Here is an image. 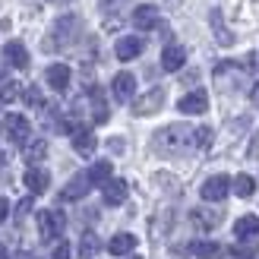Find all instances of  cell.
<instances>
[{"mask_svg": "<svg viewBox=\"0 0 259 259\" xmlns=\"http://www.w3.org/2000/svg\"><path fill=\"white\" fill-rule=\"evenodd\" d=\"M158 22H161V16H158V7H152V4H142V7H136V10H133V25H136V29L149 32V29H155Z\"/></svg>", "mask_w": 259, "mask_h": 259, "instance_id": "cell-7", "label": "cell"}, {"mask_svg": "<svg viewBox=\"0 0 259 259\" xmlns=\"http://www.w3.org/2000/svg\"><path fill=\"white\" fill-rule=\"evenodd\" d=\"M73 32H79V19H76V16H63L54 25V35H60V45H70L73 41Z\"/></svg>", "mask_w": 259, "mask_h": 259, "instance_id": "cell-17", "label": "cell"}, {"mask_svg": "<svg viewBox=\"0 0 259 259\" xmlns=\"http://www.w3.org/2000/svg\"><path fill=\"white\" fill-rule=\"evenodd\" d=\"M231 187H234V193H237L240 199H250L253 193H256V180L250 174H237L234 180H231Z\"/></svg>", "mask_w": 259, "mask_h": 259, "instance_id": "cell-22", "label": "cell"}, {"mask_svg": "<svg viewBox=\"0 0 259 259\" xmlns=\"http://www.w3.org/2000/svg\"><path fill=\"white\" fill-rule=\"evenodd\" d=\"M253 105H256V108H259V82H256V85H253Z\"/></svg>", "mask_w": 259, "mask_h": 259, "instance_id": "cell-35", "label": "cell"}, {"mask_svg": "<svg viewBox=\"0 0 259 259\" xmlns=\"http://www.w3.org/2000/svg\"><path fill=\"white\" fill-rule=\"evenodd\" d=\"M73 149L89 158V155H92V152L98 149V139H95V133H92V130H82V126H79V130L73 133Z\"/></svg>", "mask_w": 259, "mask_h": 259, "instance_id": "cell-13", "label": "cell"}, {"mask_svg": "<svg viewBox=\"0 0 259 259\" xmlns=\"http://www.w3.org/2000/svg\"><path fill=\"white\" fill-rule=\"evenodd\" d=\"M196 146V130H190L184 123H171L155 133V149H158L161 155H180Z\"/></svg>", "mask_w": 259, "mask_h": 259, "instance_id": "cell-1", "label": "cell"}, {"mask_svg": "<svg viewBox=\"0 0 259 259\" xmlns=\"http://www.w3.org/2000/svg\"><path fill=\"white\" fill-rule=\"evenodd\" d=\"M250 158H256V155H259V133H253V142H250Z\"/></svg>", "mask_w": 259, "mask_h": 259, "instance_id": "cell-34", "label": "cell"}, {"mask_svg": "<svg viewBox=\"0 0 259 259\" xmlns=\"http://www.w3.org/2000/svg\"><path fill=\"white\" fill-rule=\"evenodd\" d=\"M196 146H199V149H209V146H212V130H209V126H199V130H196Z\"/></svg>", "mask_w": 259, "mask_h": 259, "instance_id": "cell-30", "label": "cell"}, {"mask_svg": "<svg viewBox=\"0 0 259 259\" xmlns=\"http://www.w3.org/2000/svg\"><path fill=\"white\" fill-rule=\"evenodd\" d=\"M51 259H70V247H67V243H60V247L54 250V256H51Z\"/></svg>", "mask_w": 259, "mask_h": 259, "instance_id": "cell-32", "label": "cell"}, {"mask_svg": "<svg viewBox=\"0 0 259 259\" xmlns=\"http://www.w3.org/2000/svg\"><path fill=\"white\" fill-rule=\"evenodd\" d=\"M231 253H234L237 259H253V256L259 253V247H256V243H247V247H243V243H234V247H231Z\"/></svg>", "mask_w": 259, "mask_h": 259, "instance_id": "cell-28", "label": "cell"}, {"mask_svg": "<svg viewBox=\"0 0 259 259\" xmlns=\"http://www.w3.org/2000/svg\"><path fill=\"white\" fill-rule=\"evenodd\" d=\"M190 253L199 256V259H218L222 247H218L215 240H193V243H190Z\"/></svg>", "mask_w": 259, "mask_h": 259, "instance_id": "cell-19", "label": "cell"}, {"mask_svg": "<svg viewBox=\"0 0 259 259\" xmlns=\"http://www.w3.org/2000/svg\"><path fill=\"white\" fill-rule=\"evenodd\" d=\"M164 98H167V92H164L161 85H155V89H149V92H142V95L133 101V114H136V117H149V114L161 111Z\"/></svg>", "mask_w": 259, "mask_h": 259, "instance_id": "cell-2", "label": "cell"}, {"mask_svg": "<svg viewBox=\"0 0 259 259\" xmlns=\"http://www.w3.org/2000/svg\"><path fill=\"white\" fill-rule=\"evenodd\" d=\"M130 259H142V256H130Z\"/></svg>", "mask_w": 259, "mask_h": 259, "instance_id": "cell-37", "label": "cell"}, {"mask_svg": "<svg viewBox=\"0 0 259 259\" xmlns=\"http://www.w3.org/2000/svg\"><path fill=\"white\" fill-rule=\"evenodd\" d=\"M10 215V199H4L0 196V225H4V218Z\"/></svg>", "mask_w": 259, "mask_h": 259, "instance_id": "cell-33", "label": "cell"}, {"mask_svg": "<svg viewBox=\"0 0 259 259\" xmlns=\"http://www.w3.org/2000/svg\"><path fill=\"white\" fill-rule=\"evenodd\" d=\"M111 171H114L111 161H95L92 167H89V180H92V187H105L108 180H114Z\"/></svg>", "mask_w": 259, "mask_h": 259, "instance_id": "cell-18", "label": "cell"}, {"mask_svg": "<svg viewBox=\"0 0 259 259\" xmlns=\"http://www.w3.org/2000/svg\"><path fill=\"white\" fill-rule=\"evenodd\" d=\"M22 98H25V105H29V108H41V105H45L41 89H38V85H29V89L22 92Z\"/></svg>", "mask_w": 259, "mask_h": 259, "instance_id": "cell-27", "label": "cell"}, {"mask_svg": "<svg viewBox=\"0 0 259 259\" xmlns=\"http://www.w3.org/2000/svg\"><path fill=\"white\" fill-rule=\"evenodd\" d=\"M89 187H92V180H89V174H76L67 187H63V193H60V199H82L85 193H89Z\"/></svg>", "mask_w": 259, "mask_h": 259, "instance_id": "cell-14", "label": "cell"}, {"mask_svg": "<svg viewBox=\"0 0 259 259\" xmlns=\"http://www.w3.org/2000/svg\"><path fill=\"white\" fill-rule=\"evenodd\" d=\"M0 259H10V253H7V250H4V247H0Z\"/></svg>", "mask_w": 259, "mask_h": 259, "instance_id": "cell-36", "label": "cell"}, {"mask_svg": "<svg viewBox=\"0 0 259 259\" xmlns=\"http://www.w3.org/2000/svg\"><path fill=\"white\" fill-rule=\"evenodd\" d=\"M29 212H32V196H29V199H22V202L16 205V215H19V218H22V215H29Z\"/></svg>", "mask_w": 259, "mask_h": 259, "instance_id": "cell-31", "label": "cell"}, {"mask_svg": "<svg viewBox=\"0 0 259 259\" xmlns=\"http://www.w3.org/2000/svg\"><path fill=\"white\" fill-rule=\"evenodd\" d=\"M4 57H7L16 70H25V67H29V51H25L22 41H7V45H4Z\"/></svg>", "mask_w": 259, "mask_h": 259, "instance_id": "cell-12", "label": "cell"}, {"mask_svg": "<svg viewBox=\"0 0 259 259\" xmlns=\"http://www.w3.org/2000/svg\"><path fill=\"white\" fill-rule=\"evenodd\" d=\"M234 234H237V237H253V234H259V218H256V215L237 218V222H234Z\"/></svg>", "mask_w": 259, "mask_h": 259, "instance_id": "cell-23", "label": "cell"}, {"mask_svg": "<svg viewBox=\"0 0 259 259\" xmlns=\"http://www.w3.org/2000/svg\"><path fill=\"white\" fill-rule=\"evenodd\" d=\"M45 79H48V85L54 89V92H67V85H70V67H67V63H51L48 73H45Z\"/></svg>", "mask_w": 259, "mask_h": 259, "instance_id": "cell-9", "label": "cell"}, {"mask_svg": "<svg viewBox=\"0 0 259 259\" xmlns=\"http://www.w3.org/2000/svg\"><path fill=\"white\" fill-rule=\"evenodd\" d=\"M111 92L117 101H130L136 95V76L133 73H117L114 76V82H111Z\"/></svg>", "mask_w": 259, "mask_h": 259, "instance_id": "cell-6", "label": "cell"}, {"mask_svg": "<svg viewBox=\"0 0 259 259\" xmlns=\"http://www.w3.org/2000/svg\"><path fill=\"white\" fill-rule=\"evenodd\" d=\"M126 199V184L123 180H108L105 184V202L108 205H120Z\"/></svg>", "mask_w": 259, "mask_h": 259, "instance_id": "cell-20", "label": "cell"}, {"mask_svg": "<svg viewBox=\"0 0 259 259\" xmlns=\"http://www.w3.org/2000/svg\"><path fill=\"white\" fill-rule=\"evenodd\" d=\"M187 63V51L180 48V45H167L164 51H161V70H167V73H177L180 67Z\"/></svg>", "mask_w": 259, "mask_h": 259, "instance_id": "cell-10", "label": "cell"}, {"mask_svg": "<svg viewBox=\"0 0 259 259\" xmlns=\"http://www.w3.org/2000/svg\"><path fill=\"white\" fill-rule=\"evenodd\" d=\"M108 250H111V256H126V253L136 250V237L133 234H114L111 243H108Z\"/></svg>", "mask_w": 259, "mask_h": 259, "instance_id": "cell-16", "label": "cell"}, {"mask_svg": "<svg viewBox=\"0 0 259 259\" xmlns=\"http://www.w3.org/2000/svg\"><path fill=\"white\" fill-rule=\"evenodd\" d=\"M202 199L205 202H222L228 193H231V177H225V174H215V177H209L202 184Z\"/></svg>", "mask_w": 259, "mask_h": 259, "instance_id": "cell-5", "label": "cell"}, {"mask_svg": "<svg viewBox=\"0 0 259 259\" xmlns=\"http://www.w3.org/2000/svg\"><path fill=\"white\" fill-rule=\"evenodd\" d=\"M29 133H32V126H29V120H25L22 114H7L4 117V136L10 142L25 146V142H29Z\"/></svg>", "mask_w": 259, "mask_h": 259, "instance_id": "cell-3", "label": "cell"}, {"mask_svg": "<svg viewBox=\"0 0 259 259\" xmlns=\"http://www.w3.org/2000/svg\"><path fill=\"white\" fill-rule=\"evenodd\" d=\"M212 29H215V38H218V45H234V35H231L225 25H222V13H212Z\"/></svg>", "mask_w": 259, "mask_h": 259, "instance_id": "cell-25", "label": "cell"}, {"mask_svg": "<svg viewBox=\"0 0 259 259\" xmlns=\"http://www.w3.org/2000/svg\"><path fill=\"white\" fill-rule=\"evenodd\" d=\"M16 95H19V89H16V82H7L4 89H0V108H4L7 101H13V98H16Z\"/></svg>", "mask_w": 259, "mask_h": 259, "instance_id": "cell-29", "label": "cell"}, {"mask_svg": "<svg viewBox=\"0 0 259 259\" xmlns=\"http://www.w3.org/2000/svg\"><path fill=\"white\" fill-rule=\"evenodd\" d=\"M22 152H25V161H41L45 155H48V146H45L41 139H35V142H25Z\"/></svg>", "mask_w": 259, "mask_h": 259, "instance_id": "cell-26", "label": "cell"}, {"mask_svg": "<svg viewBox=\"0 0 259 259\" xmlns=\"http://www.w3.org/2000/svg\"><path fill=\"white\" fill-rule=\"evenodd\" d=\"M25 187H29V193H45L48 190V184H51V177H48V171H41V167H29V171H25Z\"/></svg>", "mask_w": 259, "mask_h": 259, "instance_id": "cell-15", "label": "cell"}, {"mask_svg": "<svg viewBox=\"0 0 259 259\" xmlns=\"http://www.w3.org/2000/svg\"><path fill=\"white\" fill-rule=\"evenodd\" d=\"M193 222H196V228H202V231H212V228H218L222 215L212 212V209H193Z\"/></svg>", "mask_w": 259, "mask_h": 259, "instance_id": "cell-21", "label": "cell"}, {"mask_svg": "<svg viewBox=\"0 0 259 259\" xmlns=\"http://www.w3.org/2000/svg\"><path fill=\"white\" fill-rule=\"evenodd\" d=\"M60 231H63V215L60 212H54V209L38 212V234H41L45 243H51L54 237H60Z\"/></svg>", "mask_w": 259, "mask_h": 259, "instance_id": "cell-4", "label": "cell"}, {"mask_svg": "<svg viewBox=\"0 0 259 259\" xmlns=\"http://www.w3.org/2000/svg\"><path fill=\"white\" fill-rule=\"evenodd\" d=\"M98 250H101V240L95 234H82V240H79V256L82 259H92Z\"/></svg>", "mask_w": 259, "mask_h": 259, "instance_id": "cell-24", "label": "cell"}, {"mask_svg": "<svg viewBox=\"0 0 259 259\" xmlns=\"http://www.w3.org/2000/svg\"><path fill=\"white\" fill-rule=\"evenodd\" d=\"M177 108L184 114H205V111H209V95H205L202 89H196V92H190V95L180 98Z\"/></svg>", "mask_w": 259, "mask_h": 259, "instance_id": "cell-8", "label": "cell"}, {"mask_svg": "<svg viewBox=\"0 0 259 259\" xmlns=\"http://www.w3.org/2000/svg\"><path fill=\"white\" fill-rule=\"evenodd\" d=\"M114 54H117V60H133L142 54V38L136 35H123L117 45H114Z\"/></svg>", "mask_w": 259, "mask_h": 259, "instance_id": "cell-11", "label": "cell"}]
</instances>
